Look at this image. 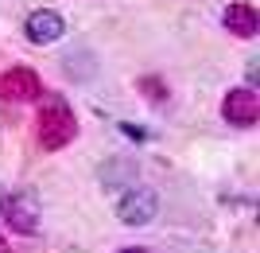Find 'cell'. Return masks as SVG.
I'll return each instance as SVG.
<instances>
[{
	"label": "cell",
	"instance_id": "1",
	"mask_svg": "<svg viewBox=\"0 0 260 253\" xmlns=\"http://www.w3.org/2000/svg\"><path fill=\"white\" fill-rule=\"evenodd\" d=\"M35 129H39V144L43 148H66L78 132V121H74V109L66 105L62 98H43L39 105V117H35Z\"/></svg>",
	"mask_w": 260,
	"mask_h": 253
},
{
	"label": "cell",
	"instance_id": "11",
	"mask_svg": "<svg viewBox=\"0 0 260 253\" xmlns=\"http://www.w3.org/2000/svg\"><path fill=\"white\" fill-rule=\"evenodd\" d=\"M0 253H8V245H4V238H0Z\"/></svg>",
	"mask_w": 260,
	"mask_h": 253
},
{
	"label": "cell",
	"instance_id": "6",
	"mask_svg": "<svg viewBox=\"0 0 260 253\" xmlns=\"http://www.w3.org/2000/svg\"><path fill=\"white\" fill-rule=\"evenodd\" d=\"M62 16H58V12H51V8H39V12H31V16H27V39H31V43H58V39H62Z\"/></svg>",
	"mask_w": 260,
	"mask_h": 253
},
{
	"label": "cell",
	"instance_id": "2",
	"mask_svg": "<svg viewBox=\"0 0 260 253\" xmlns=\"http://www.w3.org/2000/svg\"><path fill=\"white\" fill-rule=\"evenodd\" d=\"M159 210V199L152 187H124V195L117 199V218L124 226H148Z\"/></svg>",
	"mask_w": 260,
	"mask_h": 253
},
{
	"label": "cell",
	"instance_id": "10",
	"mask_svg": "<svg viewBox=\"0 0 260 253\" xmlns=\"http://www.w3.org/2000/svg\"><path fill=\"white\" fill-rule=\"evenodd\" d=\"M120 253H148V249H132V245H128V249H120Z\"/></svg>",
	"mask_w": 260,
	"mask_h": 253
},
{
	"label": "cell",
	"instance_id": "9",
	"mask_svg": "<svg viewBox=\"0 0 260 253\" xmlns=\"http://www.w3.org/2000/svg\"><path fill=\"white\" fill-rule=\"evenodd\" d=\"M120 129H124V136H136V140H144V136H148L140 125H120Z\"/></svg>",
	"mask_w": 260,
	"mask_h": 253
},
{
	"label": "cell",
	"instance_id": "8",
	"mask_svg": "<svg viewBox=\"0 0 260 253\" xmlns=\"http://www.w3.org/2000/svg\"><path fill=\"white\" fill-rule=\"evenodd\" d=\"M140 90L148 94V101H163L167 98V86H163L159 78H140Z\"/></svg>",
	"mask_w": 260,
	"mask_h": 253
},
{
	"label": "cell",
	"instance_id": "4",
	"mask_svg": "<svg viewBox=\"0 0 260 253\" xmlns=\"http://www.w3.org/2000/svg\"><path fill=\"white\" fill-rule=\"evenodd\" d=\"M0 98L4 101H39L43 98V82L27 66H12L0 74Z\"/></svg>",
	"mask_w": 260,
	"mask_h": 253
},
{
	"label": "cell",
	"instance_id": "7",
	"mask_svg": "<svg viewBox=\"0 0 260 253\" xmlns=\"http://www.w3.org/2000/svg\"><path fill=\"white\" fill-rule=\"evenodd\" d=\"M225 27H229V35H237V39H252L256 27H260L256 8H252L249 0H233L225 8Z\"/></svg>",
	"mask_w": 260,
	"mask_h": 253
},
{
	"label": "cell",
	"instance_id": "5",
	"mask_svg": "<svg viewBox=\"0 0 260 253\" xmlns=\"http://www.w3.org/2000/svg\"><path fill=\"white\" fill-rule=\"evenodd\" d=\"M221 113H225V121H229V125L249 129V125H256V117H260V98L252 94L249 86L229 90V94H225V105H221Z\"/></svg>",
	"mask_w": 260,
	"mask_h": 253
},
{
	"label": "cell",
	"instance_id": "3",
	"mask_svg": "<svg viewBox=\"0 0 260 253\" xmlns=\"http://www.w3.org/2000/svg\"><path fill=\"white\" fill-rule=\"evenodd\" d=\"M0 218L8 222L16 234H35L39 230V199L31 191H12L0 203Z\"/></svg>",
	"mask_w": 260,
	"mask_h": 253
}]
</instances>
